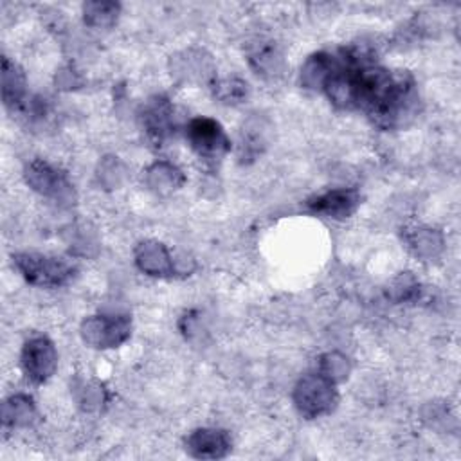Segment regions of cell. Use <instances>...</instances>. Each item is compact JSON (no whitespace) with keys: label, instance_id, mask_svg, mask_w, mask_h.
Returning a JSON list of instances; mask_svg holds the SVG:
<instances>
[{"label":"cell","instance_id":"obj_1","mask_svg":"<svg viewBox=\"0 0 461 461\" xmlns=\"http://www.w3.org/2000/svg\"><path fill=\"white\" fill-rule=\"evenodd\" d=\"M13 261L22 276L36 286H61L68 283L76 274V265L58 256L22 252L13 256Z\"/></svg>","mask_w":461,"mask_h":461},{"label":"cell","instance_id":"obj_2","mask_svg":"<svg viewBox=\"0 0 461 461\" xmlns=\"http://www.w3.org/2000/svg\"><path fill=\"white\" fill-rule=\"evenodd\" d=\"M335 380L324 373L304 375L294 389V403L306 418H319L331 412L337 403Z\"/></svg>","mask_w":461,"mask_h":461},{"label":"cell","instance_id":"obj_3","mask_svg":"<svg viewBox=\"0 0 461 461\" xmlns=\"http://www.w3.org/2000/svg\"><path fill=\"white\" fill-rule=\"evenodd\" d=\"M185 139L193 151L209 162L220 160L230 149V140L225 130L211 117L191 119L185 126Z\"/></svg>","mask_w":461,"mask_h":461},{"label":"cell","instance_id":"obj_4","mask_svg":"<svg viewBox=\"0 0 461 461\" xmlns=\"http://www.w3.org/2000/svg\"><path fill=\"white\" fill-rule=\"evenodd\" d=\"M25 180L27 184L38 191L41 196L54 200L61 205L74 203V189L72 184L67 180L65 173L45 160H32L25 167Z\"/></svg>","mask_w":461,"mask_h":461},{"label":"cell","instance_id":"obj_5","mask_svg":"<svg viewBox=\"0 0 461 461\" xmlns=\"http://www.w3.org/2000/svg\"><path fill=\"white\" fill-rule=\"evenodd\" d=\"M20 364L31 382L43 384L54 375L58 367V351L47 337L38 335L23 344Z\"/></svg>","mask_w":461,"mask_h":461},{"label":"cell","instance_id":"obj_6","mask_svg":"<svg viewBox=\"0 0 461 461\" xmlns=\"http://www.w3.org/2000/svg\"><path fill=\"white\" fill-rule=\"evenodd\" d=\"M131 333V322L124 315H95L85 319L81 335L94 348H117Z\"/></svg>","mask_w":461,"mask_h":461},{"label":"cell","instance_id":"obj_7","mask_svg":"<svg viewBox=\"0 0 461 461\" xmlns=\"http://www.w3.org/2000/svg\"><path fill=\"white\" fill-rule=\"evenodd\" d=\"M360 205V194L357 189L339 187L330 189L308 200V207L326 218H348Z\"/></svg>","mask_w":461,"mask_h":461},{"label":"cell","instance_id":"obj_8","mask_svg":"<svg viewBox=\"0 0 461 461\" xmlns=\"http://www.w3.org/2000/svg\"><path fill=\"white\" fill-rule=\"evenodd\" d=\"M185 450L193 457H202V459L223 457L230 450V438L225 430H220V429H212V427L196 429L185 438Z\"/></svg>","mask_w":461,"mask_h":461},{"label":"cell","instance_id":"obj_9","mask_svg":"<svg viewBox=\"0 0 461 461\" xmlns=\"http://www.w3.org/2000/svg\"><path fill=\"white\" fill-rule=\"evenodd\" d=\"M142 124L148 135L162 142L173 133V106L166 97H155L142 113Z\"/></svg>","mask_w":461,"mask_h":461},{"label":"cell","instance_id":"obj_10","mask_svg":"<svg viewBox=\"0 0 461 461\" xmlns=\"http://www.w3.org/2000/svg\"><path fill=\"white\" fill-rule=\"evenodd\" d=\"M135 263L149 276H169L173 272L171 254L158 241H142L135 250Z\"/></svg>","mask_w":461,"mask_h":461},{"label":"cell","instance_id":"obj_11","mask_svg":"<svg viewBox=\"0 0 461 461\" xmlns=\"http://www.w3.org/2000/svg\"><path fill=\"white\" fill-rule=\"evenodd\" d=\"M2 95L5 106L22 108L27 101L25 92V76L16 63H11L7 58L2 59Z\"/></svg>","mask_w":461,"mask_h":461},{"label":"cell","instance_id":"obj_12","mask_svg":"<svg viewBox=\"0 0 461 461\" xmlns=\"http://www.w3.org/2000/svg\"><path fill=\"white\" fill-rule=\"evenodd\" d=\"M119 9H121L119 4H113V2H88L83 5L85 23L97 29L110 27L115 23Z\"/></svg>","mask_w":461,"mask_h":461},{"label":"cell","instance_id":"obj_13","mask_svg":"<svg viewBox=\"0 0 461 461\" xmlns=\"http://www.w3.org/2000/svg\"><path fill=\"white\" fill-rule=\"evenodd\" d=\"M148 184L151 189H155L158 193L173 191L182 184V175L175 166H171L167 162H158L149 167Z\"/></svg>","mask_w":461,"mask_h":461},{"label":"cell","instance_id":"obj_14","mask_svg":"<svg viewBox=\"0 0 461 461\" xmlns=\"http://www.w3.org/2000/svg\"><path fill=\"white\" fill-rule=\"evenodd\" d=\"M34 418V403L25 394H16L4 405V421L11 425H29Z\"/></svg>","mask_w":461,"mask_h":461},{"label":"cell","instance_id":"obj_15","mask_svg":"<svg viewBox=\"0 0 461 461\" xmlns=\"http://www.w3.org/2000/svg\"><path fill=\"white\" fill-rule=\"evenodd\" d=\"M247 86L249 85L241 79H236V77L229 79L227 77V79H221V81H214L212 92L223 103L234 104V103H241L247 97V90H249Z\"/></svg>","mask_w":461,"mask_h":461},{"label":"cell","instance_id":"obj_16","mask_svg":"<svg viewBox=\"0 0 461 461\" xmlns=\"http://www.w3.org/2000/svg\"><path fill=\"white\" fill-rule=\"evenodd\" d=\"M250 65L258 70V74H276L279 70L281 56L277 54L276 47L261 45L254 52H250Z\"/></svg>","mask_w":461,"mask_h":461},{"label":"cell","instance_id":"obj_17","mask_svg":"<svg viewBox=\"0 0 461 461\" xmlns=\"http://www.w3.org/2000/svg\"><path fill=\"white\" fill-rule=\"evenodd\" d=\"M411 245L414 247L416 254L420 256H434V250L443 245L439 234H436L430 229H420L418 232H412Z\"/></svg>","mask_w":461,"mask_h":461},{"label":"cell","instance_id":"obj_18","mask_svg":"<svg viewBox=\"0 0 461 461\" xmlns=\"http://www.w3.org/2000/svg\"><path fill=\"white\" fill-rule=\"evenodd\" d=\"M321 373H324L326 376H330L331 380H339L344 378L348 373V362L344 357L337 355V353H330L326 357H322L321 360Z\"/></svg>","mask_w":461,"mask_h":461}]
</instances>
